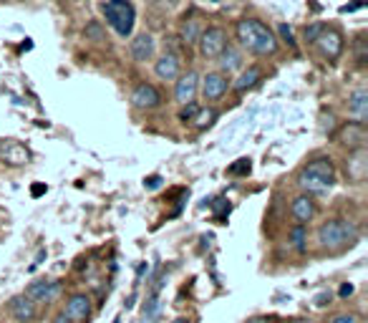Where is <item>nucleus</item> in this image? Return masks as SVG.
<instances>
[{
  "instance_id": "32",
  "label": "nucleus",
  "mask_w": 368,
  "mask_h": 323,
  "mask_svg": "<svg viewBox=\"0 0 368 323\" xmlns=\"http://www.w3.org/2000/svg\"><path fill=\"white\" fill-rule=\"evenodd\" d=\"M144 184H147V189H157L159 184H162V177H157V174H154V177H149V180L144 182Z\"/></svg>"
},
{
  "instance_id": "28",
  "label": "nucleus",
  "mask_w": 368,
  "mask_h": 323,
  "mask_svg": "<svg viewBox=\"0 0 368 323\" xmlns=\"http://www.w3.org/2000/svg\"><path fill=\"white\" fill-rule=\"evenodd\" d=\"M330 323H360V318L356 313H348V311H343V313L333 315V318H330Z\"/></svg>"
},
{
  "instance_id": "10",
  "label": "nucleus",
  "mask_w": 368,
  "mask_h": 323,
  "mask_svg": "<svg viewBox=\"0 0 368 323\" xmlns=\"http://www.w3.org/2000/svg\"><path fill=\"white\" fill-rule=\"evenodd\" d=\"M343 169H345L348 182H353V184H363L366 177H368V152H366V147L348 152Z\"/></svg>"
},
{
  "instance_id": "21",
  "label": "nucleus",
  "mask_w": 368,
  "mask_h": 323,
  "mask_svg": "<svg viewBox=\"0 0 368 323\" xmlns=\"http://www.w3.org/2000/svg\"><path fill=\"white\" fill-rule=\"evenodd\" d=\"M262 81V69L260 66H247L243 73H240V79L235 81V84H230V86L235 88L237 94H245V91H250V88H255Z\"/></svg>"
},
{
  "instance_id": "30",
  "label": "nucleus",
  "mask_w": 368,
  "mask_h": 323,
  "mask_svg": "<svg viewBox=\"0 0 368 323\" xmlns=\"http://www.w3.org/2000/svg\"><path fill=\"white\" fill-rule=\"evenodd\" d=\"M245 323H280L275 315H252V318H247Z\"/></svg>"
},
{
  "instance_id": "17",
  "label": "nucleus",
  "mask_w": 368,
  "mask_h": 323,
  "mask_svg": "<svg viewBox=\"0 0 368 323\" xmlns=\"http://www.w3.org/2000/svg\"><path fill=\"white\" fill-rule=\"evenodd\" d=\"M8 308H10V315H13L18 323H33L36 318H38V306L31 303L23 293H21V296H13Z\"/></svg>"
},
{
  "instance_id": "31",
  "label": "nucleus",
  "mask_w": 368,
  "mask_h": 323,
  "mask_svg": "<svg viewBox=\"0 0 368 323\" xmlns=\"http://www.w3.org/2000/svg\"><path fill=\"white\" fill-rule=\"evenodd\" d=\"M280 36H282V40H285L288 46H295V40H293V31H290L288 25H280Z\"/></svg>"
},
{
  "instance_id": "37",
  "label": "nucleus",
  "mask_w": 368,
  "mask_h": 323,
  "mask_svg": "<svg viewBox=\"0 0 368 323\" xmlns=\"http://www.w3.org/2000/svg\"><path fill=\"white\" fill-rule=\"evenodd\" d=\"M293 323H318V321H313V318H298V321H293Z\"/></svg>"
},
{
  "instance_id": "29",
  "label": "nucleus",
  "mask_w": 368,
  "mask_h": 323,
  "mask_svg": "<svg viewBox=\"0 0 368 323\" xmlns=\"http://www.w3.org/2000/svg\"><path fill=\"white\" fill-rule=\"evenodd\" d=\"M250 172V159H237V165L230 167V174H247Z\"/></svg>"
},
{
  "instance_id": "26",
  "label": "nucleus",
  "mask_w": 368,
  "mask_h": 323,
  "mask_svg": "<svg viewBox=\"0 0 368 323\" xmlns=\"http://www.w3.org/2000/svg\"><path fill=\"white\" fill-rule=\"evenodd\" d=\"M197 111H199V104H197V101L184 104V106H182V111H180V121H184V124H187V121H192V119L197 117Z\"/></svg>"
},
{
  "instance_id": "38",
  "label": "nucleus",
  "mask_w": 368,
  "mask_h": 323,
  "mask_svg": "<svg viewBox=\"0 0 368 323\" xmlns=\"http://www.w3.org/2000/svg\"><path fill=\"white\" fill-rule=\"evenodd\" d=\"M174 323H189V321H184V318H177V321H174Z\"/></svg>"
},
{
  "instance_id": "27",
  "label": "nucleus",
  "mask_w": 368,
  "mask_h": 323,
  "mask_svg": "<svg viewBox=\"0 0 368 323\" xmlns=\"http://www.w3.org/2000/svg\"><path fill=\"white\" fill-rule=\"evenodd\" d=\"M323 28H326L323 23H310V25H308L306 31H303V38H306V43H315V40H318V36H321Z\"/></svg>"
},
{
  "instance_id": "2",
  "label": "nucleus",
  "mask_w": 368,
  "mask_h": 323,
  "mask_svg": "<svg viewBox=\"0 0 368 323\" xmlns=\"http://www.w3.org/2000/svg\"><path fill=\"white\" fill-rule=\"evenodd\" d=\"M336 165L330 157H315L310 159L303 169L298 172V187L303 195L315 198V195H326L333 184H336Z\"/></svg>"
},
{
  "instance_id": "25",
  "label": "nucleus",
  "mask_w": 368,
  "mask_h": 323,
  "mask_svg": "<svg viewBox=\"0 0 368 323\" xmlns=\"http://www.w3.org/2000/svg\"><path fill=\"white\" fill-rule=\"evenodd\" d=\"M157 313H159V300L149 298V303H147V308H144V315H141V323H154Z\"/></svg>"
},
{
  "instance_id": "35",
  "label": "nucleus",
  "mask_w": 368,
  "mask_h": 323,
  "mask_svg": "<svg viewBox=\"0 0 368 323\" xmlns=\"http://www.w3.org/2000/svg\"><path fill=\"white\" fill-rule=\"evenodd\" d=\"M51 323H71V321H69V318H66L63 313H56V315H53V321H51Z\"/></svg>"
},
{
  "instance_id": "16",
  "label": "nucleus",
  "mask_w": 368,
  "mask_h": 323,
  "mask_svg": "<svg viewBox=\"0 0 368 323\" xmlns=\"http://www.w3.org/2000/svg\"><path fill=\"white\" fill-rule=\"evenodd\" d=\"M204 21L202 16H197V13H189V16H184L180 21V38L184 46H195L197 40H199V36L204 33Z\"/></svg>"
},
{
  "instance_id": "18",
  "label": "nucleus",
  "mask_w": 368,
  "mask_h": 323,
  "mask_svg": "<svg viewBox=\"0 0 368 323\" xmlns=\"http://www.w3.org/2000/svg\"><path fill=\"white\" fill-rule=\"evenodd\" d=\"M154 73H157V79H162V81H177L182 73L180 56L169 53V51H167L164 56H159V61L154 63Z\"/></svg>"
},
{
  "instance_id": "8",
  "label": "nucleus",
  "mask_w": 368,
  "mask_h": 323,
  "mask_svg": "<svg viewBox=\"0 0 368 323\" xmlns=\"http://www.w3.org/2000/svg\"><path fill=\"white\" fill-rule=\"evenodd\" d=\"M313 46H318V51H321L323 58H328V61H336L338 56L343 53V48H345L343 33L338 31V28H328V25H326Z\"/></svg>"
},
{
  "instance_id": "13",
  "label": "nucleus",
  "mask_w": 368,
  "mask_h": 323,
  "mask_svg": "<svg viewBox=\"0 0 368 323\" xmlns=\"http://www.w3.org/2000/svg\"><path fill=\"white\" fill-rule=\"evenodd\" d=\"M0 162L10 167H23L31 162V152L16 139H5V142H0Z\"/></svg>"
},
{
  "instance_id": "7",
  "label": "nucleus",
  "mask_w": 368,
  "mask_h": 323,
  "mask_svg": "<svg viewBox=\"0 0 368 323\" xmlns=\"http://www.w3.org/2000/svg\"><path fill=\"white\" fill-rule=\"evenodd\" d=\"M23 296L36 306H51L58 296H61V283L58 280H51V278H40V280H33L28 288L23 291Z\"/></svg>"
},
{
  "instance_id": "24",
  "label": "nucleus",
  "mask_w": 368,
  "mask_h": 323,
  "mask_svg": "<svg viewBox=\"0 0 368 323\" xmlns=\"http://www.w3.org/2000/svg\"><path fill=\"white\" fill-rule=\"evenodd\" d=\"M214 119H217V111H214V109H207V111L199 109V111H197V117L192 119V121H195L197 129H204V126H210Z\"/></svg>"
},
{
  "instance_id": "5",
  "label": "nucleus",
  "mask_w": 368,
  "mask_h": 323,
  "mask_svg": "<svg viewBox=\"0 0 368 323\" xmlns=\"http://www.w3.org/2000/svg\"><path fill=\"white\" fill-rule=\"evenodd\" d=\"M197 46H199V56H202V58H207V61H217L219 53L230 46L228 31L219 28V25H210V28H204V33L199 36Z\"/></svg>"
},
{
  "instance_id": "3",
  "label": "nucleus",
  "mask_w": 368,
  "mask_h": 323,
  "mask_svg": "<svg viewBox=\"0 0 368 323\" xmlns=\"http://www.w3.org/2000/svg\"><path fill=\"white\" fill-rule=\"evenodd\" d=\"M358 240V228L356 222L343 220V217H330L318 228V245L328 252H341L351 248Z\"/></svg>"
},
{
  "instance_id": "22",
  "label": "nucleus",
  "mask_w": 368,
  "mask_h": 323,
  "mask_svg": "<svg viewBox=\"0 0 368 323\" xmlns=\"http://www.w3.org/2000/svg\"><path fill=\"white\" fill-rule=\"evenodd\" d=\"M219 66H222V73H228L230 76V71H235V69H243V53L237 51L235 46H228L222 53H219Z\"/></svg>"
},
{
  "instance_id": "19",
  "label": "nucleus",
  "mask_w": 368,
  "mask_h": 323,
  "mask_svg": "<svg viewBox=\"0 0 368 323\" xmlns=\"http://www.w3.org/2000/svg\"><path fill=\"white\" fill-rule=\"evenodd\" d=\"M154 48H157V43H154V38H151L149 33H139L136 38L132 40V46H129V53H132L134 61H151V56H154Z\"/></svg>"
},
{
  "instance_id": "6",
  "label": "nucleus",
  "mask_w": 368,
  "mask_h": 323,
  "mask_svg": "<svg viewBox=\"0 0 368 323\" xmlns=\"http://www.w3.org/2000/svg\"><path fill=\"white\" fill-rule=\"evenodd\" d=\"M71 323H88L94 315V300L88 293H71L61 311Z\"/></svg>"
},
{
  "instance_id": "23",
  "label": "nucleus",
  "mask_w": 368,
  "mask_h": 323,
  "mask_svg": "<svg viewBox=\"0 0 368 323\" xmlns=\"http://www.w3.org/2000/svg\"><path fill=\"white\" fill-rule=\"evenodd\" d=\"M290 240H293V248L298 252H306V240H308V232L303 225H295V228L290 230Z\"/></svg>"
},
{
  "instance_id": "9",
  "label": "nucleus",
  "mask_w": 368,
  "mask_h": 323,
  "mask_svg": "<svg viewBox=\"0 0 368 323\" xmlns=\"http://www.w3.org/2000/svg\"><path fill=\"white\" fill-rule=\"evenodd\" d=\"M230 88V76L222 71H212L204 79H199V91H202L204 101H219L222 96L228 94Z\"/></svg>"
},
{
  "instance_id": "1",
  "label": "nucleus",
  "mask_w": 368,
  "mask_h": 323,
  "mask_svg": "<svg viewBox=\"0 0 368 323\" xmlns=\"http://www.w3.org/2000/svg\"><path fill=\"white\" fill-rule=\"evenodd\" d=\"M235 38L252 56H275L280 46L273 28L258 18H240L235 25Z\"/></svg>"
},
{
  "instance_id": "20",
  "label": "nucleus",
  "mask_w": 368,
  "mask_h": 323,
  "mask_svg": "<svg viewBox=\"0 0 368 323\" xmlns=\"http://www.w3.org/2000/svg\"><path fill=\"white\" fill-rule=\"evenodd\" d=\"M348 117H353L358 124H366L368 117V91L366 88H356L348 96Z\"/></svg>"
},
{
  "instance_id": "12",
  "label": "nucleus",
  "mask_w": 368,
  "mask_h": 323,
  "mask_svg": "<svg viewBox=\"0 0 368 323\" xmlns=\"http://www.w3.org/2000/svg\"><path fill=\"white\" fill-rule=\"evenodd\" d=\"M336 142L348 147V152L366 147V124H358V121H348V124H343L341 126V132L336 134Z\"/></svg>"
},
{
  "instance_id": "14",
  "label": "nucleus",
  "mask_w": 368,
  "mask_h": 323,
  "mask_svg": "<svg viewBox=\"0 0 368 323\" xmlns=\"http://www.w3.org/2000/svg\"><path fill=\"white\" fill-rule=\"evenodd\" d=\"M197 91H199V76H197V71L180 73V79L174 84V99L184 106V104L195 101Z\"/></svg>"
},
{
  "instance_id": "11",
  "label": "nucleus",
  "mask_w": 368,
  "mask_h": 323,
  "mask_svg": "<svg viewBox=\"0 0 368 323\" xmlns=\"http://www.w3.org/2000/svg\"><path fill=\"white\" fill-rule=\"evenodd\" d=\"M159 104H162V94H159V88L154 84H139V86L132 91V106L134 109H141V111H151L157 109Z\"/></svg>"
},
{
  "instance_id": "15",
  "label": "nucleus",
  "mask_w": 368,
  "mask_h": 323,
  "mask_svg": "<svg viewBox=\"0 0 368 323\" xmlns=\"http://www.w3.org/2000/svg\"><path fill=\"white\" fill-rule=\"evenodd\" d=\"M290 215H293V220L303 225L306 228L308 222H313V217L318 215V205H315L313 198H308V195H298V198L290 202Z\"/></svg>"
},
{
  "instance_id": "36",
  "label": "nucleus",
  "mask_w": 368,
  "mask_h": 323,
  "mask_svg": "<svg viewBox=\"0 0 368 323\" xmlns=\"http://www.w3.org/2000/svg\"><path fill=\"white\" fill-rule=\"evenodd\" d=\"M43 192H46V187H43V184H36V187H33V198H38Z\"/></svg>"
},
{
  "instance_id": "4",
  "label": "nucleus",
  "mask_w": 368,
  "mask_h": 323,
  "mask_svg": "<svg viewBox=\"0 0 368 323\" xmlns=\"http://www.w3.org/2000/svg\"><path fill=\"white\" fill-rule=\"evenodd\" d=\"M101 13L106 18V23L121 36L129 38L134 31V21H136V10H134L132 0H106L101 5Z\"/></svg>"
},
{
  "instance_id": "33",
  "label": "nucleus",
  "mask_w": 368,
  "mask_h": 323,
  "mask_svg": "<svg viewBox=\"0 0 368 323\" xmlns=\"http://www.w3.org/2000/svg\"><path fill=\"white\" fill-rule=\"evenodd\" d=\"M353 293V285L351 283H345V285H341V298H348Z\"/></svg>"
},
{
  "instance_id": "34",
  "label": "nucleus",
  "mask_w": 368,
  "mask_h": 323,
  "mask_svg": "<svg viewBox=\"0 0 368 323\" xmlns=\"http://www.w3.org/2000/svg\"><path fill=\"white\" fill-rule=\"evenodd\" d=\"M86 36H96V38H101V31H99V25H88Z\"/></svg>"
}]
</instances>
